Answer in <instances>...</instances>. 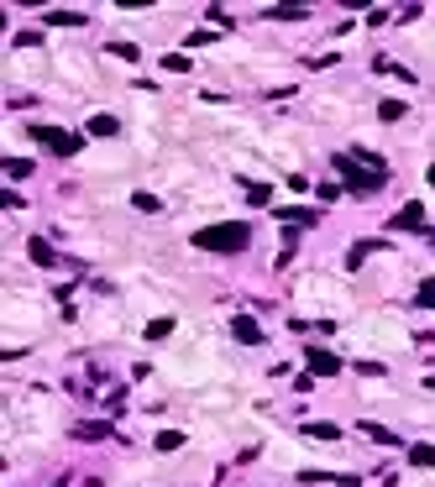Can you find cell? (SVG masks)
Segmentation results:
<instances>
[{"mask_svg":"<svg viewBox=\"0 0 435 487\" xmlns=\"http://www.w3.org/2000/svg\"><path fill=\"white\" fill-rule=\"evenodd\" d=\"M163 69H168V74H189V58H183V52H168Z\"/></svg>","mask_w":435,"mask_h":487,"instance_id":"24","label":"cell"},{"mask_svg":"<svg viewBox=\"0 0 435 487\" xmlns=\"http://www.w3.org/2000/svg\"><path fill=\"white\" fill-rule=\"evenodd\" d=\"M336 173L357 189V194H378V189L388 184V168H373V162H362V157H351V152H336Z\"/></svg>","mask_w":435,"mask_h":487,"instance_id":"1","label":"cell"},{"mask_svg":"<svg viewBox=\"0 0 435 487\" xmlns=\"http://www.w3.org/2000/svg\"><path fill=\"white\" fill-rule=\"evenodd\" d=\"M131 205H137L142 215H157V210H163V199H157V194H147V189H137V194H131Z\"/></svg>","mask_w":435,"mask_h":487,"instance_id":"15","label":"cell"},{"mask_svg":"<svg viewBox=\"0 0 435 487\" xmlns=\"http://www.w3.org/2000/svg\"><path fill=\"white\" fill-rule=\"evenodd\" d=\"M74 440H84V445L111 440V425H105V419H89V425H79V430H74Z\"/></svg>","mask_w":435,"mask_h":487,"instance_id":"7","label":"cell"},{"mask_svg":"<svg viewBox=\"0 0 435 487\" xmlns=\"http://www.w3.org/2000/svg\"><path fill=\"white\" fill-rule=\"evenodd\" d=\"M174 335V315H157V320H147V341H168Z\"/></svg>","mask_w":435,"mask_h":487,"instance_id":"14","label":"cell"},{"mask_svg":"<svg viewBox=\"0 0 435 487\" xmlns=\"http://www.w3.org/2000/svg\"><path fill=\"white\" fill-rule=\"evenodd\" d=\"M278 220L288 225V231H299V225H315L320 215H315V210H278Z\"/></svg>","mask_w":435,"mask_h":487,"instance_id":"11","label":"cell"},{"mask_svg":"<svg viewBox=\"0 0 435 487\" xmlns=\"http://www.w3.org/2000/svg\"><path fill=\"white\" fill-rule=\"evenodd\" d=\"M373 252H378V241H357V247L346 252V267H362V262H367Z\"/></svg>","mask_w":435,"mask_h":487,"instance_id":"17","label":"cell"},{"mask_svg":"<svg viewBox=\"0 0 435 487\" xmlns=\"http://www.w3.org/2000/svg\"><path fill=\"white\" fill-rule=\"evenodd\" d=\"M409 461L414 466H435V445H409Z\"/></svg>","mask_w":435,"mask_h":487,"instance_id":"19","label":"cell"},{"mask_svg":"<svg viewBox=\"0 0 435 487\" xmlns=\"http://www.w3.org/2000/svg\"><path fill=\"white\" fill-rule=\"evenodd\" d=\"M388 225H393V231H425V205H419V199H409V205L393 215Z\"/></svg>","mask_w":435,"mask_h":487,"instance_id":"5","label":"cell"},{"mask_svg":"<svg viewBox=\"0 0 435 487\" xmlns=\"http://www.w3.org/2000/svg\"><path fill=\"white\" fill-rule=\"evenodd\" d=\"M262 16H268V21H299V16H310V11L305 6H268Z\"/></svg>","mask_w":435,"mask_h":487,"instance_id":"13","label":"cell"},{"mask_svg":"<svg viewBox=\"0 0 435 487\" xmlns=\"http://www.w3.org/2000/svg\"><path fill=\"white\" fill-rule=\"evenodd\" d=\"M273 199V184H247V205H268Z\"/></svg>","mask_w":435,"mask_h":487,"instance_id":"18","label":"cell"},{"mask_svg":"<svg viewBox=\"0 0 435 487\" xmlns=\"http://www.w3.org/2000/svg\"><path fill=\"white\" fill-rule=\"evenodd\" d=\"M32 142H43V152H52V157H74L79 147H84V137L58 131V126H32Z\"/></svg>","mask_w":435,"mask_h":487,"instance_id":"3","label":"cell"},{"mask_svg":"<svg viewBox=\"0 0 435 487\" xmlns=\"http://www.w3.org/2000/svg\"><path fill=\"white\" fill-rule=\"evenodd\" d=\"M378 116H383V121H404V100H383V105H378Z\"/></svg>","mask_w":435,"mask_h":487,"instance_id":"22","label":"cell"},{"mask_svg":"<svg viewBox=\"0 0 435 487\" xmlns=\"http://www.w3.org/2000/svg\"><path fill=\"white\" fill-rule=\"evenodd\" d=\"M231 335H236L242 346H262V325H257L252 315H236V320H231Z\"/></svg>","mask_w":435,"mask_h":487,"instance_id":"6","label":"cell"},{"mask_svg":"<svg viewBox=\"0 0 435 487\" xmlns=\"http://www.w3.org/2000/svg\"><path fill=\"white\" fill-rule=\"evenodd\" d=\"M336 487H362V482H357V477H341V482H336Z\"/></svg>","mask_w":435,"mask_h":487,"instance_id":"26","label":"cell"},{"mask_svg":"<svg viewBox=\"0 0 435 487\" xmlns=\"http://www.w3.org/2000/svg\"><path fill=\"white\" fill-rule=\"evenodd\" d=\"M299 435H310V440H341V425H325V419H315V425H305Z\"/></svg>","mask_w":435,"mask_h":487,"instance_id":"12","label":"cell"},{"mask_svg":"<svg viewBox=\"0 0 435 487\" xmlns=\"http://www.w3.org/2000/svg\"><path fill=\"white\" fill-rule=\"evenodd\" d=\"M26 252H32V262H37V267H52V262H58V257H52V247H47L43 236H37V241H32Z\"/></svg>","mask_w":435,"mask_h":487,"instance_id":"16","label":"cell"},{"mask_svg":"<svg viewBox=\"0 0 435 487\" xmlns=\"http://www.w3.org/2000/svg\"><path fill=\"white\" fill-rule=\"evenodd\" d=\"M247 241H252L247 225H205V231H194L200 252H247Z\"/></svg>","mask_w":435,"mask_h":487,"instance_id":"2","label":"cell"},{"mask_svg":"<svg viewBox=\"0 0 435 487\" xmlns=\"http://www.w3.org/2000/svg\"><path fill=\"white\" fill-rule=\"evenodd\" d=\"M414 299H419V309H435V278L419 283V293H414Z\"/></svg>","mask_w":435,"mask_h":487,"instance_id":"21","label":"cell"},{"mask_svg":"<svg viewBox=\"0 0 435 487\" xmlns=\"http://www.w3.org/2000/svg\"><path fill=\"white\" fill-rule=\"evenodd\" d=\"M111 58H126V63H137V58H142V52H137V47H131V43H111Z\"/></svg>","mask_w":435,"mask_h":487,"instance_id":"25","label":"cell"},{"mask_svg":"<svg viewBox=\"0 0 435 487\" xmlns=\"http://www.w3.org/2000/svg\"><path fill=\"white\" fill-rule=\"evenodd\" d=\"M89 137H121V121H115V116H89Z\"/></svg>","mask_w":435,"mask_h":487,"instance_id":"8","label":"cell"},{"mask_svg":"<svg viewBox=\"0 0 435 487\" xmlns=\"http://www.w3.org/2000/svg\"><path fill=\"white\" fill-rule=\"evenodd\" d=\"M425 179H430V184H435V162H430V173H425Z\"/></svg>","mask_w":435,"mask_h":487,"instance_id":"28","label":"cell"},{"mask_svg":"<svg viewBox=\"0 0 435 487\" xmlns=\"http://www.w3.org/2000/svg\"><path fill=\"white\" fill-rule=\"evenodd\" d=\"M6 173H11V179H32V162H26V157H11Z\"/></svg>","mask_w":435,"mask_h":487,"instance_id":"23","label":"cell"},{"mask_svg":"<svg viewBox=\"0 0 435 487\" xmlns=\"http://www.w3.org/2000/svg\"><path fill=\"white\" fill-rule=\"evenodd\" d=\"M43 21H47V26H84L89 16H84V11H63V6H58V11H47Z\"/></svg>","mask_w":435,"mask_h":487,"instance_id":"10","label":"cell"},{"mask_svg":"<svg viewBox=\"0 0 435 487\" xmlns=\"http://www.w3.org/2000/svg\"><path fill=\"white\" fill-rule=\"evenodd\" d=\"M152 445H157V451H179V445H183V435H179V430H163V435H157Z\"/></svg>","mask_w":435,"mask_h":487,"instance_id":"20","label":"cell"},{"mask_svg":"<svg viewBox=\"0 0 435 487\" xmlns=\"http://www.w3.org/2000/svg\"><path fill=\"white\" fill-rule=\"evenodd\" d=\"M357 430H362V435H367V440H378V445H399V435H393V430H388V425H373V419H362V425H357Z\"/></svg>","mask_w":435,"mask_h":487,"instance_id":"9","label":"cell"},{"mask_svg":"<svg viewBox=\"0 0 435 487\" xmlns=\"http://www.w3.org/2000/svg\"><path fill=\"white\" fill-rule=\"evenodd\" d=\"M425 388H430V393H435V377H425Z\"/></svg>","mask_w":435,"mask_h":487,"instance_id":"27","label":"cell"},{"mask_svg":"<svg viewBox=\"0 0 435 487\" xmlns=\"http://www.w3.org/2000/svg\"><path fill=\"white\" fill-rule=\"evenodd\" d=\"M305 362H310L315 377H336V372H341V357H336V351H325V346H310Z\"/></svg>","mask_w":435,"mask_h":487,"instance_id":"4","label":"cell"}]
</instances>
